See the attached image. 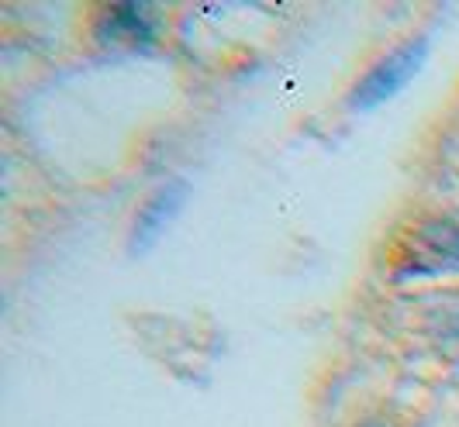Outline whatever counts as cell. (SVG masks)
<instances>
[{"label":"cell","mask_w":459,"mask_h":427,"mask_svg":"<svg viewBox=\"0 0 459 427\" xmlns=\"http://www.w3.org/2000/svg\"><path fill=\"white\" fill-rule=\"evenodd\" d=\"M162 31L160 11L152 4H111L100 11V18L93 24V35L104 48H128V52H142L152 48Z\"/></svg>","instance_id":"cell-3"},{"label":"cell","mask_w":459,"mask_h":427,"mask_svg":"<svg viewBox=\"0 0 459 427\" xmlns=\"http://www.w3.org/2000/svg\"><path fill=\"white\" fill-rule=\"evenodd\" d=\"M438 276H459V221L453 218H436L414 227L401 242L391 266L394 283L438 279Z\"/></svg>","instance_id":"cell-1"},{"label":"cell","mask_w":459,"mask_h":427,"mask_svg":"<svg viewBox=\"0 0 459 427\" xmlns=\"http://www.w3.org/2000/svg\"><path fill=\"white\" fill-rule=\"evenodd\" d=\"M429 59V38L425 35H411L391 52H384L373 66L356 80V87L349 93V107L352 111H373L380 104H387L391 97L404 90L418 76V69Z\"/></svg>","instance_id":"cell-2"},{"label":"cell","mask_w":459,"mask_h":427,"mask_svg":"<svg viewBox=\"0 0 459 427\" xmlns=\"http://www.w3.org/2000/svg\"><path fill=\"white\" fill-rule=\"evenodd\" d=\"M186 203V183L184 180H169L162 183L160 190H152V197L138 207L135 225L128 235V252L142 255L160 242L166 235V227L173 225V218L180 214V207Z\"/></svg>","instance_id":"cell-4"}]
</instances>
